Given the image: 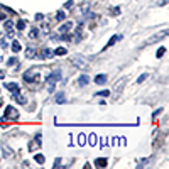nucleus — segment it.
I'll return each instance as SVG.
<instances>
[{
    "label": "nucleus",
    "instance_id": "35",
    "mask_svg": "<svg viewBox=\"0 0 169 169\" xmlns=\"http://www.w3.org/2000/svg\"><path fill=\"white\" fill-rule=\"evenodd\" d=\"M112 14H113V15H118V14H120V9H113V10H112Z\"/></svg>",
    "mask_w": 169,
    "mask_h": 169
},
{
    "label": "nucleus",
    "instance_id": "10",
    "mask_svg": "<svg viewBox=\"0 0 169 169\" xmlns=\"http://www.w3.org/2000/svg\"><path fill=\"white\" fill-rule=\"evenodd\" d=\"M83 22H80V24H78V27H76V36H74V42H78V41H81V37H83Z\"/></svg>",
    "mask_w": 169,
    "mask_h": 169
},
{
    "label": "nucleus",
    "instance_id": "30",
    "mask_svg": "<svg viewBox=\"0 0 169 169\" xmlns=\"http://www.w3.org/2000/svg\"><path fill=\"white\" fill-rule=\"evenodd\" d=\"M71 5H73V0H68L66 4H64V9H71Z\"/></svg>",
    "mask_w": 169,
    "mask_h": 169
},
{
    "label": "nucleus",
    "instance_id": "4",
    "mask_svg": "<svg viewBox=\"0 0 169 169\" xmlns=\"http://www.w3.org/2000/svg\"><path fill=\"white\" fill-rule=\"evenodd\" d=\"M22 78H24L26 83H36V81L39 80V76H37V69H29V71H26Z\"/></svg>",
    "mask_w": 169,
    "mask_h": 169
},
{
    "label": "nucleus",
    "instance_id": "21",
    "mask_svg": "<svg viewBox=\"0 0 169 169\" xmlns=\"http://www.w3.org/2000/svg\"><path fill=\"white\" fill-rule=\"evenodd\" d=\"M15 101H17V103H20V105H24V103H26V98H24L22 95L15 93Z\"/></svg>",
    "mask_w": 169,
    "mask_h": 169
},
{
    "label": "nucleus",
    "instance_id": "1",
    "mask_svg": "<svg viewBox=\"0 0 169 169\" xmlns=\"http://www.w3.org/2000/svg\"><path fill=\"white\" fill-rule=\"evenodd\" d=\"M59 80H61V71L59 69H56V71H53L51 74L46 76V85H47V91H49V93L54 91V86H56V83Z\"/></svg>",
    "mask_w": 169,
    "mask_h": 169
},
{
    "label": "nucleus",
    "instance_id": "16",
    "mask_svg": "<svg viewBox=\"0 0 169 169\" xmlns=\"http://www.w3.org/2000/svg\"><path fill=\"white\" fill-rule=\"evenodd\" d=\"M20 47H22V46H20V42H19L17 39H15V41H12V47H10V49H12L14 53H19V51H20Z\"/></svg>",
    "mask_w": 169,
    "mask_h": 169
},
{
    "label": "nucleus",
    "instance_id": "3",
    "mask_svg": "<svg viewBox=\"0 0 169 169\" xmlns=\"http://www.w3.org/2000/svg\"><path fill=\"white\" fill-rule=\"evenodd\" d=\"M71 63H73V66L80 68V69H86L88 68V61L85 56H81V54H74L73 58H71Z\"/></svg>",
    "mask_w": 169,
    "mask_h": 169
},
{
    "label": "nucleus",
    "instance_id": "9",
    "mask_svg": "<svg viewBox=\"0 0 169 169\" xmlns=\"http://www.w3.org/2000/svg\"><path fill=\"white\" fill-rule=\"evenodd\" d=\"M120 39H122L120 34H118V36H112V37H110V41H108L107 44H105V47H103V49H108V47H112V46L115 44V42H118Z\"/></svg>",
    "mask_w": 169,
    "mask_h": 169
},
{
    "label": "nucleus",
    "instance_id": "20",
    "mask_svg": "<svg viewBox=\"0 0 169 169\" xmlns=\"http://www.w3.org/2000/svg\"><path fill=\"white\" fill-rule=\"evenodd\" d=\"M68 51H66V47H58L56 51H54V54H58V56H64Z\"/></svg>",
    "mask_w": 169,
    "mask_h": 169
},
{
    "label": "nucleus",
    "instance_id": "29",
    "mask_svg": "<svg viewBox=\"0 0 169 169\" xmlns=\"http://www.w3.org/2000/svg\"><path fill=\"white\" fill-rule=\"evenodd\" d=\"M98 95H100V96H108L110 91H108V90H103V91H98Z\"/></svg>",
    "mask_w": 169,
    "mask_h": 169
},
{
    "label": "nucleus",
    "instance_id": "11",
    "mask_svg": "<svg viewBox=\"0 0 169 169\" xmlns=\"http://www.w3.org/2000/svg\"><path fill=\"white\" fill-rule=\"evenodd\" d=\"M26 58H29V59L37 58V49H36V47H27L26 49Z\"/></svg>",
    "mask_w": 169,
    "mask_h": 169
},
{
    "label": "nucleus",
    "instance_id": "18",
    "mask_svg": "<svg viewBox=\"0 0 169 169\" xmlns=\"http://www.w3.org/2000/svg\"><path fill=\"white\" fill-rule=\"evenodd\" d=\"M37 36H39V31H37L36 27H32V29H31V32H29V37H31V39H36Z\"/></svg>",
    "mask_w": 169,
    "mask_h": 169
},
{
    "label": "nucleus",
    "instance_id": "26",
    "mask_svg": "<svg viewBox=\"0 0 169 169\" xmlns=\"http://www.w3.org/2000/svg\"><path fill=\"white\" fill-rule=\"evenodd\" d=\"M166 53V47H159V51H157V58H162Z\"/></svg>",
    "mask_w": 169,
    "mask_h": 169
},
{
    "label": "nucleus",
    "instance_id": "31",
    "mask_svg": "<svg viewBox=\"0 0 169 169\" xmlns=\"http://www.w3.org/2000/svg\"><path fill=\"white\" fill-rule=\"evenodd\" d=\"M0 46L4 47V49H7V41L5 39H0Z\"/></svg>",
    "mask_w": 169,
    "mask_h": 169
},
{
    "label": "nucleus",
    "instance_id": "8",
    "mask_svg": "<svg viewBox=\"0 0 169 169\" xmlns=\"http://www.w3.org/2000/svg\"><path fill=\"white\" fill-rule=\"evenodd\" d=\"M5 36L7 37H14V24H12V20H7L5 22Z\"/></svg>",
    "mask_w": 169,
    "mask_h": 169
},
{
    "label": "nucleus",
    "instance_id": "28",
    "mask_svg": "<svg viewBox=\"0 0 169 169\" xmlns=\"http://www.w3.org/2000/svg\"><path fill=\"white\" fill-rule=\"evenodd\" d=\"M36 145H42V142H41V134L36 135Z\"/></svg>",
    "mask_w": 169,
    "mask_h": 169
},
{
    "label": "nucleus",
    "instance_id": "13",
    "mask_svg": "<svg viewBox=\"0 0 169 169\" xmlns=\"http://www.w3.org/2000/svg\"><path fill=\"white\" fill-rule=\"evenodd\" d=\"M37 56H39L41 59H47V58H51V56H53V53H51V51H49L47 47H42V51H41V53L37 54Z\"/></svg>",
    "mask_w": 169,
    "mask_h": 169
},
{
    "label": "nucleus",
    "instance_id": "6",
    "mask_svg": "<svg viewBox=\"0 0 169 169\" xmlns=\"http://www.w3.org/2000/svg\"><path fill=\"white\" fill-rule=\"evenodd\" d=\"M71 27H73V22H71V20H68V22H64L63 26H59L58 31H59V34H68L69 31H71Z\"/></svg>",
    "mask_w": 169,
    "mask_h": 169
},
{
    "label": "nucleus",
    "instance_id": "27",
    "mask_svg": "<svg viewBox=\"0 0 169 169\" xmlns=\"http://www.w3.org/2000/svg\"><path fill=\"white\" fill-rule=\"evenodd\" d=\"M145 80H147V74H142V76L137 78V83H142V81H145Z\"/></svg>",
    "mask_w": 169,
    "mask_h": 169
},
{
    "label": "nucleus",
    "instance_id": "7",
    "mask_svg": "<svg viewBox=\"0 0 169 169\" xmlns=\"http://www.w3.org/2000/svg\"><path fill=\"white\" fill-rule=\"evenodd\" d=\"M5 88L10 91V93H20V86L17 85V83H5Z\"/></svg>",
    "mask_w": 169,
    "mask_h": 169
},
{
    "label": "nucleus",
    "instance_id": "19",
    "mask_svg": "<svg viewBox=\"0 0 169 169\" xmlns=\"http://www.w3.org/2000/svg\"><path fill=\"white\" fill-rule=\"evenodd\" d=\"M64 100H66L64 93H58V95H56V103H64Z\"/></svg>",
    "mask_w": 169,
    "mask_h": 169
},
{
    "label": "nucleus",
    "instance_id": "37",
    "mask_svg": "<svg viewBox=\"0 0 169 169\" xmlns=\"http://www.w3.org/2000/svg\"><path fill=\"white\" fill-rule=\"evenodd\" d=\"M0 105H2V101H0Z\"/></svg>",
    "mask_w": 169,
    "mask_h": 169
},
{
    "label": "nucleus",
    "instance_id": "36",
    "mask_svg": "<svg viewBox=\"0 0 169 169\" xmlns=\"http://www.w3.org/2000/svg\"><path fill=\"white\" fill-rule=\"evenodd\" d=\"M4 78H5V73H4V71L0 69V80H4Z\"/></svg>",
    "mask_w": 169,
    "mask_h": 169
},
{
    "label": "nucleus",
    "instance_id": "14",
    "mask_svg": "<svg viewBox=\"0 0 169 169\" xmlns=\"http://www.w3.org/2000/svg\"><path fill=\"white\" fill-rule=\"evenodd\" d=\"M107 164H108V161L105 159V157H100V159L95 161V166H96V168H105Z\"/></svg>",
    "mask_w": 169,
    "mask_h": 169
},
{
    "label": "nucleus",
    "instance_id": "25",
    "mask_svg": "<svg viewBox=\"0 0 169 169\" xmlns=\"http://www.w3.org/2000/svg\"><path fill=\"white\" fill-rule=\"evenodd\" d=\"M81 12H83V14H88V12H90V4H85V5L81 7Z\"/></svg>",
    "mask_w": 169,
    "mask_h": 169
},
{
    "label": "nucleus",
    "instance_id": "2",
    "mask_svg": "<svg viewBox=\"0 0 169 169\" xmlns=\"http://www.w3.org/2000/svg\"><path fill=\"white\" fill-rule=\"evenodd\" d=\"M2 120H19V112L17 108H14L12 105H7L4 110V118Z\"/></svg>",
    "mask_w": 169,
    "mask_h": 169
},
{
    "label": "nucleus",
    "instance_id": "33",
    "mask_svg": "<svg viewBox=\"0 0 169 169\" xmlns=\"http://www.w3.org/2000/svg\"><path fill=\"white\" fill-rule=\"evenodd\" d=\"M83 144H85V135L81 134L80 135V145H83Z\"/></svg>",
    "mask_w": 169,
    "mask_h": 169
},
{
    "label": "nucleus",
    "instance_id": "34",
    "mask_svg": "<svg viewBox=\"0 0 169 169\" xmlns=\"http://www.w3.org/2000/svg\"><path fill=\"white\" fill-rule=\"evenodd\" d=\"M44 19V15H42V14H37V15H36V20H42Z\"/></svg>",
    "mask_w": 169,
    "mask_h": 169
},
{
    "label": "nucleus",
    "instance_id": "15",
    "mask_svg": "<svg viewBox=\"0 0 169 169\" xmlns=\"http://www.w3.org/2000/svg\"><path fill=\"white\" fill-rule=\"evenodd\" d=\"M95 83H96V85H103V83H107V74H98V76L95 78Z\"/></svg>",
    "mask_w": 169,
    "mask_h": 169
},
{
    "label": "nucleus",
    "instance_id": "17",
    "mask_svg": "<svg viewBox=\"0 0 169 169\" xmlns=\"http://www.w3.org/2000/svg\"><path fill=\"white\" fill-rule=\"evenodd\" d=\"M34 161L37 162V164H44V161H46V157H44L42 154H36V155H34Z\"/></svg>",
    "mask_w": 169,
    "mask_h": 169
},
{
    "label": "nucleus",
    "instance_id": "23",
    "mask_svg": "<svg viewBox=\"0 0 169 169\" xmlns=\"http://www.w3.org/2000/svg\"><path fill=\"white\" fill-rule=\"evenodd\" d=\"M56 19H58V20H64V19H66V14L59 10V12L56 14Z\"/></svg>",
    "mask_w": 169,
    "mask_h": 169
},
{
    "label": "nucleus",
    "instance_id": "5",
    "mask_svg": "<svg viewBox=\"0 0 169 169\" xmlns=\"http://www.w3.org/2000/svg\"><path fill=\"white\" fill-rule=\"evenodd\" d=\"M166 36H168V31H162V32H159L157 36H152L150 39H147V42H145V44H154V42H157V41L164 39Z\"/></svg>",
    "mask_w": 169,
    "mask_h": 169
},
{
    "label": "nucleus",
    "instance_id": "12",
    "mask_svg": "<svg viewBox=\"0 0 169 169\" xmlns=\"http://www.w3.org/2000/svg\"><path fill=\"white\" fill-rule=\"evenodd\" d=\"M88 83H90V76L88 74H81L78 78V86H86Z\"/></svg>",
    "mask_w": 169,
    "mask_h": 169
},
{
    "label": "nucleus",
    "instance_id": "38",
    "mask_svg": "<svg viewBox=\"0 0 169 169\" xmlns=\"http://www.w3.org/2000/svg\"><path fill=\"white\" fill-rule=\"evenodd\" d=\"M0 61H2V59H0Z\"/></svg>",
    "mask_w": 169,
    "mask_h": 169
},
{
    "label": "nucleus",
    "instance_id": "32",
    "mask_svg": "<svg viewBox=\"0 0 169 169\" xmlns=\"http://www.w3.org/2000/svg\"><path fill=\"white\" fill-rule=\"evenodd\" d=\"M159 113H162V108H157V110L154 112V120H155V117H157Z\"/></svg>",
    "mask_w": 169,
    "mask_h": 169
},
{
    "label": "nucleus",
    "instance_id": "24",
    "mask_svg": "<svg viewBox=\"0 0 169 169\" xmlns=\"http://www.w3.org/2000/svg\"><path fill=\"white\" fill-rule=\"evenodd\" d=\"M17 29H19V31L26 29V22H24V20H19V22H17Z\"/></svg>",
    "mask_w": 169,
    "mask_h": 169
},
{
    "label": "nucleus",
    "instance_id": "22",
    "mask_svg": "<svg viewBox=\"0 0 169 169\" xmlns=\"http://www.w3.org/2000/svg\"><path fill=\"white\" fill-rule=\"evenodd\" d=\"M15 64H17V58H9V59H7V66H15Z\"/></svg>",
    "mask_w": 169,
    "mask_h": 169
}]
</instances>
